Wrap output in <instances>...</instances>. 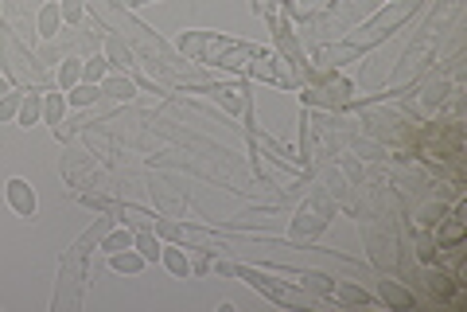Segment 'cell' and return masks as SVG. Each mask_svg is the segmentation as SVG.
<instances>
[{"instance_id": "obj_18", "label": "cell", "mask_w": 467, "mask_h": 312, "mask_svg": "<svg viewBox=\"0 0 467 312\" xmlns=\"http://www.w3.org/2000/svg\"><path fill=\"white\" fill-rule=\"evenodd\" d=\"M460 234H463V227H460V223H452V227L444 231V242H460Z\"/></svg>"}, {"instance_id": "obj_14", "label": "cell", "mask_w": 467, "mask_h": 312, "mask_svg": "<svg viewBox=\"0 0 467 312\" xmlns=\"http://www.w3.org/2000/svg\"><path fill=\"white\" fill-rule=\"evenodd\" d=\"M382 293H386V301H389V305H397V308H413V297H409V293H402V289H397V285H382Z\"/></svg>"}, {"instance_id": "obj_10", "label": "cell", "mask_w": 467, "mask_h": 312, "mask_svg": "<svg viewBox=\"0 0 467 312\" xmlns=\"http://www.w3.org/2000/svg\"><path fill=\"white\" fill-rule=\"evenodd\" d=\"M160 258H164V266H168L172 269V274H179V277H187V254H183V250H175V246H164V254H160Z\"/></svg>"}, {"instance_id": "obj_16", "label": "cell", "mask_w": 467, "mask_h": 312, "mask_svg": "<svg viewBox=\"0 0 467 312\" xmlns=\"http://www.w3.org/2000/svg\"><path fill=\"white\" fill-rule=\"evenodd\" d=\"M105 59H110L113 67H125V63H129V47H125L121 39H110V55H105Z\"/></svg>"}, {"instance_id": "obj_9", "label": "cell", "mask_w": 467, "mask_h": 312, "mask_svg": "<svg viewBox=\"0 0 467 312\" xmlns=\"http://www.w3.org/2000/svg\"><path fill=\"white\" fill-rule=\"evenodd\" d=\"M82 82V63L78 59H66L63 67H58V86L63 90H74Z\"/></svg>"}, {"instance_id": "obj_4", "label": "cell", "mask_w": 467, "mask_h": 312, "mask_svg": "<svg viewBox=\"0 0 467 312\" xmlns=\"http://www.w3.org/2000/svg\"><path fill=\"white\" fill-rule=\"evenodd\" d=\"M105 75H110V59H105V55H94V59H86L82 63V82H102Z\"/></svg>"}, {"instance_id": "obj_12", "label": "cell", "mask_w": 467, "mask_h": 312, "mask_svg": "<svg viewBox=\"0 0 467 312\" xmlns=\"http://www.w3.org/2000/svg\"><path fill=\"white\" fill-rule=\"evenodd\" d=\"M20 102H23V94H12V90H8V94L0 98V121H12L16 113H20Z\"/></svg>"}, {"instance_id": "obj_20", "label": "cell", "mask_w": 467, "mask_h": 312, "mask_svg": "<svg viewBox=\"0 0 467 312\" xmlns=\"http://www.w3.org/2000/svg\"><path fill=\"white\" fill-rule=\"evenodd\" d=\"M4 94H8V82H4V78H0V98H4Z\"/></svg>"}, {"instance_id": "obj_19", "label": "cell", "mask_w": 467, "mask_h": 312, "mask_svg": "<svg viewBox=\"0 0 467 312\" xmlns=\"http://www.w3.org/2000/svg\"><path fill=\"white\" fill-rule=\"evenodd\" d=\"M339 297H347V301H366V293H358V289H339Z\"/></svg>"}, {"instance_id": "obj_1", "label": "cell", "mask_w": 467, "mask_h": 312, "mask_svg": "<svg viewBox=\"0 0 467 312\" xmlns=\"http://www.w3.org/2000/svg\"><path fill=\"white\" fill-rule=\"evenodd\" d=\"M8 203L28 219L36 215V207H39V199H36V192H31L28 180H8Z\"/></svg>"}, {"instance_id": "obj_5", "label": "cell", "mask_w": 467, "mask_h": 312, "mask_svg": "<svg viewBox=\"0 0 467 312\" xmlns=\"http://www.w3.org/2000/svg\"><path fill=\"white\" fill-rule=\"evenodd\" d=\"M58 20H63V12H58V0H47V4L39 8V31H43V36H55V31H58Z\"/></svg>"}, {"instance_id": "obj_7", "label": "cell", "mask_w": 467, "mask_h": 312, "mask_svg": "<svg viewBox=\"0 0 467 312\" xmlns=\"http://www.w3.org/2000/svg\"><path fill=\"white\" fill-rule=\"evenodd\" d=\"M66 94H70V98H66L70 105H90L94 98H102V86H94V82H78V86L66 90Z\"/></svg>"}, {"instance_id": "obj_2", "label": "cell", "mask_w": 467, "mask_h": 312, "mask_svg": "<svg viewBox=\"0 0 467 312\" xmlns=\"http://www.w3.org/2000/svg\"><path fill=\"white\" fill-rule=\"evenodd\" d=\"M39 118H43V94H23V102H20V113H16V121H20L23 129H31Z\"/></svg>"}, {"instance_id": "obj_6", "label": "cell", "mask_w": 467, "mask_h": 312, "mask_svg": "<svg viewBox=\"0 0 467 312\" xmlns=\"http://www.w3.org/2000/svg\"><path fill=\"white\" fill-rule=\"evenodd\" d=\"M98 86H102V94H110V98H132V82L125 75H105Z\"/></svg>"}, {"instance_id": "obj_13", "label": "cell", "mask_w": 467, "mask_h": 312, "mask_svg": "<svg viewBox=\"0 0 467 312\" xmlns=\"http://www.w3.org/2000/svg\"><path fill=\"white\" fill-rule=\"evenodd\" d=\"M132 238H137V234H129V231H113V234L102 242V250H110V254H117V250H129V246H132Z\"/></svg>"}, {"instance_id": "obj_3", "label": "cell", "mask_w": 467, "mask_h": 312, "mask_svg": "<svg viewBox=\"0 0 467 312\" xmlns=\"http://www.w3.org/2000/svg\"><path fill=\"white\" fill-rule=\"evenodd\" d=\"M113 269H117V274H140V269H145V258L132 254V246H129V250H117L113 254Z\"/></svg>"}, {"instance_id": "obj_17", "label": "cell", "mask_w": 467, "mask_h": 312, "mask_svg": "<svg viewBox=\"0 0 467 312\" xmlns=\"http://www.w3.org/2000/svg\"><path fill=\"white\" fill-rule=\"evenodd\" d=\"M440 215H444L440 207H429V211H424V223H429V227H440V223H444Z\"/></svg>"}, {"instance_id": "obj_11", "label": "cell", "mask_w": 467, "mask_h": 312, "mask_svg": "<svg viewBox=\"0 0 467 312\" xmlns=\"http://www.w3.org/2000/svg\"><path fill=\"white\" fill-rule=\"evenodd\" d=\"M63 110H66V102H63V94H47V102H43V113H47V125H58V121H63Z\"/></svg>"}, {"instance_id": "obj_8", "label": "cell", "mask_w": 467, "mask_h": 312, "mask_svg": "<svg viewBox=\"0 0 467 312\" xmlns=\"http://www.w3.org/2000/svg\"><path fill=\"white\" fill-rule=\"evenodd\" d=\"M132 246H137V254H140L145 261H156V258L164 254V246L156 242V234H137V238H132Z\"/></svg>"}, {"instance_id": "obj_15", "label": "cell", "mask_w": 467, "mask_h": 312, "mask_svg": "<svg viewBox=\"0 0 467 312\" xmlns=\"http://www.w3.org/2000/svg\"><path fill=\"white\" fill-rule=\"evenodd\" d=\"M58 12H63L66 24H78L82 20V0H58Z\"/></svg>"}]
</instances>
